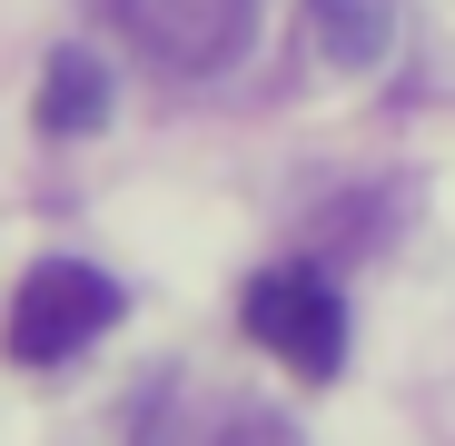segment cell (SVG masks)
I'll list each match as a JSON object with an SVG mask.
<instances>
[{"label": "cell", "mask_w": 455, "mask_h": 446, "mask_svg": "<svg viewBox=\"0 0 455 446\" xmlns=\"http://www.w3.org/2000/svg\"><path fill=\"white\" fill-rule=\"evenodd\" d=\"M307 40L327 69H376L396 40V0H307Z\"/></svg>", "instance_id": "cell-4"}, {"label": "cell", "mask_w": 455, "mask_h": 446, "mask_svg": "<svg viewBox=\"0 0 455 446\" xmlns=\"http://www.w3.org/2000/svg\"><path fill=\"white\" fill-rule=\"evenodd\" d=\"M238 318H248V337H258L267 357L297 367V377H337V367H347V297H337V278L307 268V258L258 268L248 297H238Z\"/></svg>", "instance_id": "cell-1"}, {"label": "cell", "mask_w": 455, "mask_h": 446, "mask_svg": "<svg viewBox=\"0 0 455 446\" xmlns=\"http://www.w3.org/2000/svg\"><path fill=\"white\" fill-rule=\"evenodd\" d=\"M109 20L169 69V80H208L258 40V0H109Z\"/></svg>", "instance_id": "cell-3"}, {"label": "cell", "mask_w": 455, "mask_h": 446, "mask_svg": "<svg viewBox=\"0 0 455 446\" xmlns=\"http://www.w3.org/2000/svg\"><path fill=\"white\" fill-rule=\"evenodd\" d=\"M40 119H50L60 139L100 129V119H109V60H90V50H60V60H50V80H40Z\"/></svg>", "instance_id": "cell-5"}, {"label": "cell", "mask_w": 455, "mask_h": 446, "mask_svg": "<svg viewBox=\"0 0 455 446\" xmlns=\"http://www.w3.org/2000/svg\"><path fill=\"white\" fill-rule=\"evenodd\" d=\"M119 278L109 268H90V258H40L30 278H20V297H11V357L20 367H69L100 328H119Z\"/></svg>", "instance_id": "cell-2"}, {"label": "cell", "mask_w": 455, "mask_h": 446, "mask_svg": "<svg viewBox=\"0 0 455 446\" xmlns=\"http://www.w3.org/2000/svg\"><path fill=\"white\" fill-rule=\"evenodd\" d=\"M198 446H297V426L267 417V407H218V417L198 426Z\"/></svg>", "instance_id": "cell-6"}]
</instances>
